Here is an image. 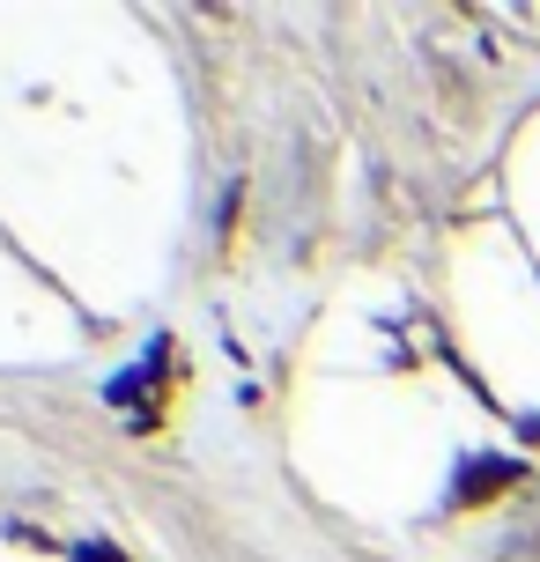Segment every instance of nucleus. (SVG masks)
Masks as SVG:
<instances>
[{"label":"nucleus","instance_id":"nucleus-2","mask_svg":"<svg viewBox=\"0 0 540 562\" xmlns=\"http://www.w3.org/2000/svg\"><path fill=\"white\" fill-rule=\"evenodd\" d=\"M75 562H126V555H119V548H97V540H89V548H75Z\"/></svg>","mask_w":540,"mask_h":562},{"label":"nucleus","instance_id":"nucleus-1","mask_svg":"<svg viewBox=\"0 0 540 562\" xmlns=\"http://www.w3.org/2000/svg\"><path fill=\"white\" fill-rule=\"evenodd\" d=\"M518 474H526L518 459H504V467H482V474H459V496L474 504V496H488V488H504V481H518Z\"/></svg>","mask_w":540,"mask_h":562}]
</instances>
